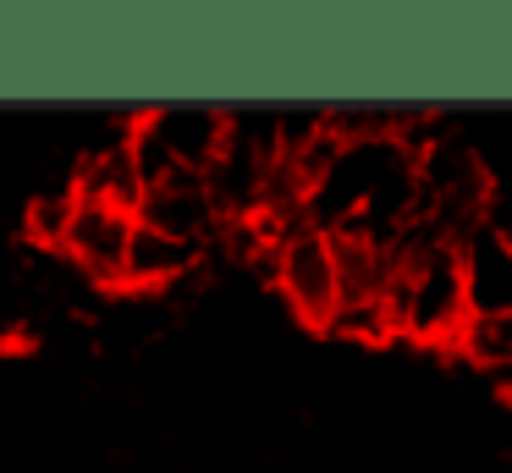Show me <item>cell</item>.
Returning a JSON list of instances; mask_svg holds the SVG:
<instances>
[{
    "instance_id": "obj_8",
    "label": "cell",
    "mask_w": 512,
    "mask_h": 473,
    "mask_svg": "<svg viewBox=\"0 0 512 473\" xmlns=\"http://www.w3.org/2000/svg\"><path fill=\"white\" fill-rule=\"evenodd\" d=\"M72 209H78V187H72V176L67 182H50V187H39L34 198H28V237H39V242H50L56 248L61 242V231H67V220H72Z\"/></svg>"
},
{
    "instance_id": "obj_6",
    "label": "cell",
    "mask_w": 512,
    "mask_h": 473,
    "mask_svg": "<svg viewBox=\"0 0 512 473\" xmlns=\"http://www.w3.org/2000/svg\"><path fill=\"white\" fill-rule=\"evenodd\" d=\"M193 270H204V248L177 242V237H166V231L133 226V242H127V259H122V286H133V292H155V286L188 281Z\"/></svg>"
},
{
    "instance_id": "obj_4",
    "label": "cell",
    "mask_w": 512,
    "mask_h": 473,
    "mask_svg": "<svg viewBox=\"0 0 512 473\" xmlns=\"http://www.w3.org/2000/svg\"><path fill=\"white\" fill-rule=\"evenodd\" d=\"M133 209H116V204H94V198H78L67 231H61V259L72 270H83L89 281L105 286H122V259H127V242H133Z\"/></svg>"
},
{
    "instance_id": "obj_3",
    "label": "cell",
    "mask_w": 512,
    "mask_h": 473,
    "mask_svg": "<svg viewBox=\"0 0 512 473\" xmlns=\"http://www.w3.org/2000/svg\"><path fill=\"white\" fill-rule=\"evenodd\" d=\"M133 220L149 231H166V237H177V242H193V248H204V253H210L226 231V215L215 209V198H210V187H204L199 171H171V176H160V182H149L144 198H138V209H133Z\"/></svg>"
},
{
    "instance_id": "obj_5",
    "label": "cell",
    "mask_w": 512,
    "mask_h": 473,
    "mask_svg": "<svg viewBox=\"0 0 512 473\" xmlns=\"http://www.w3.org/2000/svg\"><path fill=\"white\" fill-rule=\"evenodd\" d=\"M457 275L468 319H512V242L501 226L474 220L457 237Z\"/></svg>"
},
{
    "instance_id": "obj_1",
    "label": "cell",
    "mask_w": 512,
    "mask_h": 473,
    "mask_svg": "<svg viewBox=\"0 0 512 473\" xmlns=\"http://www.w3.org/2000/svg\"><path fill=\"white\" fill-rule=\"evenodd\" d=\"M386 308L397 336L419 341V347H457V336L468 325V303H463V275H457L452 242L391 259Z\"/></svg>"
},
{
    "instance_id": "obj_7",
    "label": "cell",
    "mask_w": 512,
    "mask_h": 473,
    "mask_svg": "<svg viewBox=\"0 0 512 473\" xmlns=\"http://www.w3.org/2000/svg\"><path fill=\"white\" fill-rule=\"evenodd\" d=\"M325 330H331V336H342V341H358V347H380V341L397 336L386 297H342Z\"/></svg>"
},
{
    "instance_id": "obj_2",
    "label": "cell",
    "mask_w": 512,
    "mask_h": 473,
    "mask_svg": "<svg viewBox=\"0 0 512 473\" xmlns=\"http://www.w3.org/2000/svg\"><path fill=\"white\" fill-rule=\"evenodd\" d=\"M265 270L303 325H314V330L331 325L336 303H342V275H336V253L325 231H314L309 220L287 226L276 237V248L265 253Z\"/></svg>"
}]
</instances>
